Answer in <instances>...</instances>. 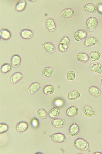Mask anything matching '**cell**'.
<instances>
[{
  "instance_id": "cell-14",
  "label": "cell",
  "mask_w": 102,
  "mask_h": 154,
  "mask_svg": "<svg viewBox=\"0 0 102 154\" xmlns=\"http://www.w3.org/2000/svg\"><path fill=\"white\" fill-rule=\"evenodd\" d=\"M89 69L92 72L98 75L102 74V65L100 63H94L91 64Z\"/></svg>"
},
{
  "instance_id": "cell-30",
  "label": "cell",
  "mask_w": 102,
  "mask_h": 154,
  "mask_svg": "<svg viewBox=\"0 0 102 154\" xmlns=\"http://www.w3.org/2000/svg\"><path fill=\"white\" fill-rule=\"evenodd\" d=\"M76 77H77V75L73 70L69 71L66 74V79L69 82H73L76 79Z\"/></svg>"
},
{
  "instance_id": "cell-33",
  "label": "cell",
  "mask_w": 102,
  "mask_h": 154,
  "mask_svg": "<svg viewBox=\"0 0 102 154\" xmlns=\"http://www.w3.org/2000/svg\"><path fill=\"white\" fill-rule=\"evenodd\" d=\"M9 129L8 125L6 123H1L0 124V133L3 134L7 131Z\"/></svg>"
},
{
  "instance_id": "cell-27",
  "label": "cell",
  "mask_w": 102,
  "mask_h": 154,
  "mask_svg": "<svg viewBox=\"0 0 102 154\" xmlns=\"http://www.w3.org/2000/svg\"><path fill=\"white\" fill-rule=\"evenodd\" d=\"M54 72V68L50 66L45 67L42 70V75L45 78H49L52 76Z\"/></svg>"
},
{
  "instance_id": "cell-24",
  "label": "cell",
  "mask_w": 102,
  "mask_h": 154,
  "mask_svg": "<svg viewBox=\"0 0 102 154\" xmlns=\"http://www.w3.org/2000/svg\"><path fill=\"white\" fill-rule=\"evenodd\" d=\"M86 12L91 14H95L97 12L98 9L95 4L92 3H88L84 6Z\"/></svg>"
},
{
  "instance_id": "cell-17",
  "label": "cell",
  "mask_w": 102,
  "mask_h": 154,
  "mask_svg": "<svg viewBox=\"0 0 102 154\" xmlns=\"http://www.w3.org/2000/svg\"><path fill=\"white\" fill-rule=\"evenodd\" d=\"M88 93L89 95L94 97H98L101 94V90L97 86H91L88 89Z\"/></svg>"
},
{
  "instance_id": "cell-35",
  "label": "cell",
  "mask_w": 102,
  "mask_h": 154,
  "mask_svg": "<svg viewBox=\"0 0 102 154\" xmlns=\"http://www.w3.org/2000/svg\"><path fill=\"white\" fill-rule=\"evenodd\" d=\"M100 85L101 87L102 88V76L101 77L100 82Z\"/></svg>"
},
{
  "instance_id": "cell-26",
  "label": "cell",
  "mask_w": 102,
  "mask_h": 154,
  "mask_svg": "<svg viewBox=\"0 0 102 154\" xmlns=\"http://www.w3.org/2000/svg\"><path fill=\"white\" fill-rule=\"evenodd\" d=\"M48 114H49V116L51 119H56L60 115V109H59V107L55 106L50 109Z\"/></svg>"
},
{
  "instance_id": "cell-16",
  "label": "cell",
  "mask_w": 102,
  "mask_h": 154,
  "mask_svg": "<svg viewBox=\"0 0 102 154\" xmlns=\"http://www.w3.org/2000/svg\"><path fill=\"white\" fill-rule=\"evenodd\" d=\"M21 63V58L19 55L14 54L12 56L11 59V65L14 68H18Z\"/></svg>"
},
{
  "instance_id": "cell-8",
  "label": "cell",
  "mask_w": 102,
  "mask_h": 154,
  "mask_svg": "<svg viewBox=\"0 0 102 154\" xmlns=\"http://www.w3.org/2000/svg\"><path fill=\"white\" fill-rule=\"evenodd\" d=\"M41 87V84L37 82H34L30 84L28 88V93L30 95H34Z\"/></svg>"
},
{
  "instance_id": "cell-7",
  "label": "cell",
  "mask_w": 102,
  "mask_h": 154,
  "mask_svg": "<svg viewBox=\"0 0 102 154\" xmlns=\"http://www.w3.org/2000/svg\"><path fill=\"white\" fill-rule=\"evenodd\" d=\"M87 36V31L85 30L80 29L75 32L74 34V38L75 41L80 42L86 39Z\"/></svg>"
},
{
  "instance_id": "cell-5",
  "label": "cell",
  "mask_w": 102,
  "mask_h": 154,
  "mask_svg": "<svg viewBox=\"0 0 102 154\" xmlns=\"http://www.w3.org/2000/svg\"><path fill=\"white\" fill-rule=\"evenodd\" d=\"M74 11L71 8H66L62 10L60 12V16L64 20H68L74 16Z\"/></svg>"
},
{
  "instance_id": "cell-4",
  "label": "cell",
  "mask_w": 102,
  "mask_h": 154,
  "mask_svg": "<svg viewBox=\"0 0 102 154\" xmlns=\"http://www.w3.org/2000/svg\"><path fill=\"white\" fill-rule=\"evenodd\" d=\"M51 140L56 143H60L64 142L66 140V136L64 134L57 132L53 134L50 137Z\"/></svg>"
},
{
  "instance_id": "cell-1",
  "label": "cell",
  "mask_w": 102,
  "mask_h": 154,
  "mask_svg": "<svg viewBox=\"0 0 102 154\" xmlns=\"http://www.w3.org/2000/svg\"><path fill=\"white\" fill-rule=\"evenodd\" d=\"M74 145L75 148L80 151L86 152L89 149V143L87 140L82 138L76 139L75 140Z\"/></svg>"
},
{
  "instance_id": "cell-10",
  "label": "cell",
  "mask_w": 102,
  "mask_h": 154,
  "mask_svg": "<svg viewBox=\"0 0 102 154\" xmlns=\"http://www.w3.org/2000/svg\"><path fill=\"white\" fill-rule=\"evenodd\" d=\"M42 48L45 51L49 54L54 53L56 51V47L54 45L50 42L44 43L42 45Z\"/></svg>"
},
{
  "instance_id": "cell-12",
  "label": "cell",
  "mask_w": 102,
  "mask_h": 154,
  "mask_svg": "<svg viewBox=\"0 0 102 154\" xmlns=\"http://www.w3.org/2000/svg\"><path fill=\"white\" fill-rule=\"evenodd\" d=\"M51 124L54 128L57 129H60L65 127L66 125V122L64 119H61V118H56L53 120L51 122Z\"/></svg>"
},
{
  "instance_id": "cell-25",
  "label": "cell",
  "mask_w": 102,
  "mask_h": 154,
  "mask_svg": "<svg viewBox=\"0 0 102 154\" xmlns=\"http://www.w3.org/2000/svg\"><path fill=\"white\" fill-rule=\"evenodd\" d=\"M0 37L2 40H8L12 38V33L8 29H1L0 31Z\"/></svg>"
},
{
  "instance_id": "cell-18",
  "label": "cell",
  "mask_w": 102,
  "mask_h": 154,
  "mask_svg": "<svg viewBox=\"0 0 102 154\" xmlns=\"http://www.w3.org/2000/svg\"><path fill=\"white\" fill-rule=\"evenodd\" d=\"M79 113V109L78 107L72 106L69 107L66 110V114L70 117H74L77 116Z\"/></svg>"
},
{
  "instance_id": "cell-20",
  "label": "cell",
  "mask_w": 102,
  "mask_h": 154,
  "mask_svg": "<svg viewBox=\"0 0 102 154\" xmlns=\"http://www.w3.org/2000/svg\"><path fill=\"white\" fill-rule=\"evenodd\" d=\"M77 61L80 63H86L89 61V57L88 54L85 52L78 53L76 56Z\"/></svg>"
},
{
  "instance_id": "cell-31",
  "label": "cell",
  "mask_w": 102,
  "mask_h": 154,
  "mask_svg": "<svg viewBox=\"0 0 102 154\" xmlns=\"http://www.w3.org/2000/svg\"><path fill=\"white\" fill-rule=\"evenodd\" d=\"M12 66L9 63H5L3 64L1 67V72L3 74H6L10 71L12 69Z\"/></svg>"
},
{
  "instance_id": "cell-15",
  "label": "cell",
  "mask_w": 102,
  "mask_h": 154,
  "mask_svg": "<svg viewBox=\"0 0 102 154\" xmlns=\"http://www.w3.org/2000/svg\"><path fill=\"white\" fill-rule=\"evenodd\" d=\"M98 40L96 37L94 36H89L85 39L84 41V45L86 47H91L96 45L97 44Z\"/></svg>"
},
{
  "instance_id": "cell-3",
  "label": "cell",
  "mask_w": 102,
  "mask_h": 154,
  "mask_svg": "<svg viewBox=\"0 0 102 154\" xmlns=\"http://www.w3.org/2000/svg\"><path fill=\"white\" fill-rule=\"evenodd\" d=\"M70 45V39L69 37L64 36L60 39L58 45V49L60 52H66Z\"/></svg>"
},
{
  "instance_id": "cell-28",
  "label": "cell",
  "mask_w": 102,
  "mask_h": 154,
  "mask_svg": "<svg viewBox=\"0 0 102 154\" xmlns=\"http://www.w3.org/2000/svg\"><path fill=\"white\" fill-rule=\"evenodd\" d=\"M55 91V89L54 86L51 85H45L43 89L44 94L46 95H52L54 93Z\"/></svg>"
},
{
  "instance_id": "cell-9",
  "label": "cell",
  "mask_w": 102,
  "mask_h": 154,
  "mask_svg": "<svg viewBox=\"0 0 102 154\" xmlns=\"http://www.w3.org/2000/svg\"><path fill=\"white\" fill-rule=\"evenodd\" d=\"M83 112L85 115L89 118H92L96 114L95 109L90 105H85L83 109Z\"/></svg>"
},
{
  "instance_id": "cell-2",
  "label": "cell",
  "mask_w": 102,
  "mask_h": 154,
  "mask_svg": "<svg viewBox=\"0 0 102 154\" xmlns=\"http://www.w3.org/2000/svg\"><path fill=\"white\" fill-rule=\"evenodd\" d=\"M98 26V21L96 17H91L87 19L86 21V29L90 32L95 31Z\"/></svg>"
},
{
  "instance_id": "cell-36",
  "label": "cell",
  "mask_w": 102,
  "mask_h": 154,
  "mask_svg": "<svg viewBox=\"0 0 102 154\" xmlns=\"http://www.w3.org/2000/svg\"><path fill=\"white\" fill-rule=\"evenodd\" d=\"M94 154H102V153L100 152H94Z\"/></svg>"
},
{
  "instance_id": "cell-6",
  "label": "cell",
  "mask_w": 102,
  "mask_h": 154,
  "mask_svg": "<svg viewBox=\"0 0 102 154\" xmlns=\"http://www.w3.org/2000/svg\"><path fill=\"white\" fill-rule=\"evenodd\" d=\"M45 26L49 32H54L57 29V25L54 19L51 17L48 18L45 21Z\"/></svg>"
},
{
  "instance_id": "cell-34",
  "label": "cell",
  "mask_w": 102,
  "mask_h": 154,
  "mask_svg": "<svg viewBox=\"0 0 102 154\" xmlns=\"http://www.w3.org/2000/svg\"><path fill=\"white\" fill-rule=\"evenodd\" d=\"M32 124L33 127H34V128L37 127L39 124V122L38 121V119H33L32 120Z\"/></svg>"
},
{
  "instance_id": "cell-21",
  "label": "cell",
  "mask_w": 102,
  "mask_h": 154,
  "mask_svg": "<svg viewBox=\"0 0 102 154\" xmlns=\"http://www.w3.org/2000/svg\"><path fill=\"white\" fill-rule=\"evenodd\" d=\"M101 53L98 50H94L91 51L89 55V59L92 62L98 61L101 59Z\"/></svg>"
},
{
  "instance_id": "cell-23",
  "label": "cell",
  "mask_w": 102,
  "mask_h": 154,
  "mask_svg": "<svg viewBox=\"0 0 102 154\" xmlns=\"http://www.w3.org/2000/svg\"><path fill=\"white\" fill-rule=\"evenodd\" d=\"M23 77V75L20 72H16L14 73L11 76L10 82L13 84H16L19 82Z\"/></svg>"
},
{
  "instance_id": "cell-29",
  "label": "cell",
  "mask_w": 102,
  "mask_h": 154,
  "mask_svg": "<svg viewBox=\"0 0 102 154\" xmlns=\"http://www.w3.org/2000/svg\"><path fill=\"white\" fill-rule=\"evenodd\" d=\"M26 6L27 2L25 1H19L16 5V10L18 12H22L25 9Z\"/></svg>"
},
{
  "instance_id": "cell-11",
  "label": "cell",
  "mask_w": 102,
  "mask_h": 154,
  "mask_svg": "<svg viewBox=\"0 0 102 154\" xmlns=\"http://www.w3.org/2000/svg\"><path fill=\"white\" fill-rule=\"evenodd\" d=\"M80 132V127L77 123L74 122L69 127V133L72 137H75Z\"/></svg>"
},
{
  "instance_id": "cell-32",
  "label": "cell",
  "mask_w": 102,
  "mask_h": 154,
  "mask_svg": "<svg viewBox=\"0 0 102 154\" xmlns=\"http://www.w3.org/2000/svg\"><path fill=\"white\" fill-rule=\"evenodd\" d=\"M37 114L39 118L42 119H46L48 115L46 110L44 109H40L38 110Z\"/></svg>"
},
{
  "instance_id": "cell-13",
  "label": "cell",
  "mask_w": 102,
  "mask_h": 154,
  "mask_svg": "<svg viewBox=\"0 0 102 154\" xmlns=\"http://www.w3.org/2000/svg\"><path fill=\"white\" fill-rule=\"evenodd\" d=\"M81 96V93L77 90H73L70 91L67 95L68 100L70 101L76 100L78 99Z\"/></svg>"
},
{
  "instance_id": "cell-19",
  "label": "cell",
  "mask_w": 102,
  "mask_h": 154,
  "mask_svg": "<svg viewBox=\"0 0 102 154\" xmlns=\"http://www.w3.org/2000/svg\"><path fill=\"white\" fill-rule=\"evenodd\" d=\"M21 38L25 40L32 39L34 36V32L32 30L28 29H24L22 30L20 32Z\"/></svg>"
},
{
  "instance_id": "cell-22",
  "label": "cell",
  "mask_w": 102,
  "mask_h": 154,
  "mask_svg": "<svg viewBox=\"0 0 102 154\" xmlns=\"http://www.w3.org/2000/svg\"><path fill=\"white\" fill-rule=\"evenodd\" d=\"M28 124L25 121H21L18 123L16 126V130L19 133H22L28 130Z\"/></svg>"
}]
</instances>
